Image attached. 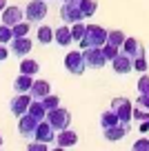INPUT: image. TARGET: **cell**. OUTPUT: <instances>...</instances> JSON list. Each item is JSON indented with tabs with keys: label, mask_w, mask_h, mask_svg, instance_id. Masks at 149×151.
<instances>
[{
	"label": "cell",
	"mask_w": 149,
	"mask_h": 151,
	"mask_svg": "<svg viewBox=\"0 0 149 151\" xmlns=\"http://www.w3.org/2000/svg\"><path fill=\"white\" fill-rule=\"evenodd\" d=\"M107 42V29L100 27V24H87V31H85V38L80 40V47H103Z\"/></svg>",
	"instance_id": "6da1fadb"
},
{
	"label": "cell",
	"mask_w": 149,
	"mask_h": 151,
	"mask_svg": "<svg viewBox=\"0 0 149 151\" xmlns=\"http://www.w3.org/2000/svg\"><path fill=\"white\" fill-rule=\"evenodd\" d=\"M47 18V0H31L25 7V20L31 24H40Z\"/></svg>",
	"instance_id": "7a4b0ae2"
},
{
	"label": "cell",
	"mask_w": 149,
	"mask_h": 151,
	"mask_svg": "<svg viewBox=\"0 0 149 151\" xmlns=\"http://www.w3.org/2000/svg\"><path fill=\"white\" fill-rule=\"evenodd\" d=\"M82 56H85V62H87V69H103L109 62L103 47H87L82 49Z\"/></svg>",
	"instance_id": "3957f363"
},
{
	"label": "cell",
	"mask_w": 149,
	"mask_h": 151,
	"mask_svg": "<svg viewBox=\"0 0 149 151\" xmlns=\"http://www.w3.org/2000/svg\"><path fill=\"white\" fill-rule=\"evenodd\" d=\"M47 120L56 131H62V129H69V122H71V113L62 107H56L51 111H47Z\"/></svg>",
	"instance_id": "277c9868"
},
{
	"label": "cell",
	"mask_w": 149,
	"mask_h": 151,
	"mask_svg": "<svg viewBox=\"0 0 149 151\" xmlns=\"http://www.w3.org/2000/svg\"><path fill=\"white\" fill-rule=\"evenodd\" d=\"M65 69L74 76H82L87 71V62H85L82 51H69L65 56Z\"/></svg>",
	"instance_id": "5b68a950"
},
{
	"label": "cell",
	"mask_w": 149,
	"mask_h": 151,
	"mask_svg": "<svg viewBox=\"0 0 149 151\" xmlns=\"http://www.w3.org/2000/svg\"><path fill=\"white\" fill-rule=\"evenodd\" d=\"M60 20H62V22H67V24H74V22L85 20L82 9H80L78 2H62V7H60Z\"/></svg>",
	"instance_id": "8992f818"
},
{
	"label": "cell",
	"mask_w": 149,
	"mask_h": 151,
	"mask_svg": "<svg viewBox=\"0 0 149 151\" xmlns=\"http://www.w3.org/2000/svg\"><path fill=\"white\" fill-rule=\"evenodd\" d=\"M111 109L118 113V118H120V122H131V118H134V107H131V102L127 98H114L111 100Z\"/></svg>",
	"instance_id": "52a82bcc"
},
{
	"label": "cell",
	"mask_w": 149,
	"mask_h": 151,
	"mask_svg": "<svg viewBox=\"0 0 149 151\" xmlns=\"http://www.w3.org/2000/svg\"><path fill=\"white\" fill-rule=\"evenodd\" d=\"M38 122L40 120L33 118L31 113H22L18 118V131L22 138H36V129H38Z\"/></svg>",
	"instance_id": "ba28073f"
},
{
	"label": "cell",
	"mask_w": 149,
	"mask_h": 151,
	"mask_svg": "<svg viewBox=\"0 0 149 151\" xmlns=\"http://www.w3.org/2000/svg\"><path fill=\"white\" fill-rule=\"evenodd\" d=\"M111 69L116 71L118 76H127L129 71H134V58H131L129 53L120 51V53L111 60Z\"/></svg>",
	"instance_id": "9c48e42d"
},
{
	"label": "cell",
	"mask_w": 149,
	"mask_h": 151,
	"mask_svg": "<svg viewBox=\"0 0 149 151\" xmlns=\"http://www.w3.org/2000/svg\"><path fill=\"white\" fill-rule=\"evenodd\" d=\"M31 93H16V98H11L9 102V111L14 113V116H22V113L29 111V104H31Z\"/></svg>",
	"instance_id": "30bf717a"
},
{
	"label": "cell",
	"mask_w": 149,
	"mask_h": 151,
	"mask_svg": "<svg viewBox=\"0 0 149 151\" xmlns=\"http://www.w3.org/2000/svg\"><path fill=\"white\" fill-rule=\"evenodd\" d=\"M36 140H40V142H56V129L49 124V120H40L38 122V129H36Z\"/></svg>",
	"instance_id": "8fae6325"
},
{
	"label": "cell",
	"mask_w": 149,
	"mask_h": 151,
	"mask_svg": "<svg viewBox=\"0 0 149 151\" xmlns=\"http://www.w3.org/2000/svg\"><path fill=\"white\" fill-rule=\"evenodd\" d=\"M11 53H14L16 58H25L27 56L29 51H31V40H29L27 36H20V38H14V40H11Z\"/></svg>",
	"instance_id": "7c38bea8"
},
{
	"label": "cell",
	"mask_w": 149,
	"mask_h": 151,
	"mask_svg": "<svg viewBox=\"0 0 149 151\" xmlns=\"http://www.w3.org/2000/svg\"><path fill=\"white\" fill-rule=\"evenodd\" d=\"M129 129H131V124H127V122H118L116 127H109V129H105V140H109V142H116V140H122V138L129 133Z\"/></svg>",
	"instance_id": "4fadbf2b"
},
{
	"label": "cell",
	"mask_w": 149,
	"mask_h": 151,
	"mask_svg": "<svg viewBox=\"0 0 149 151\" xmlns=\"http://www.w3.org/2000/svg\"><path fill=\"white\" fill-rule=\"evenodd\" d=\"M22 20H25V11L20 7H5V11H2V22L5 24L14 27V24L22 22Z\"/></svg>",
	"instance_id": "5bb4252c"
},
{
	"label": "cell",
	"mask_w": 149,
	"mask_h": 151,
	"mask_svg": "<svg viewBox=\"0 0 149 151\" xmlns=\"http://www.w3.org/2000/svg\"><path fill=\"white\" fill-rule=\"evenodd\" d=\"M76 142H78V133L71 131V129H62V131L56 133V145L60 147V149H65V147H74Z\"/></svg>",
	"instance_id": "9a60e30c"
},
{
	"label": "cell",
	"mask_w": 149,
	"mask_h": 151,
	"mask_svg": "<svg viewBox=\"0 0 149 151\" xmlns=\"http://www.w3.org/2000/svg\"><path fill=\"white\" fill-rule=\"evenodd\" d=\"M54 40H56L58 47H69V45L74 42V36H71V27H67V22H65V27H58L56 31H54Z\"/></svg>",
	"instance_id": "2e32d148"
},
{
	"label": "cell",
	"mask_w": 149,
	"mask_h": 151,
	"mask_svg": "<svg viewBox=\"0 0 149 151\" xmlns=\"http://www.w3.org/2000/svg\"><path fill=\"white\" fill-rule=\"evenodd\" d=\"M29 93H31V98L42 100L45 96L51 93V85H49L47 80H33V85H31V89H29Z\"/></svg>",
	"instance_id": "e0dca14e"
},
{
	"label": "cell",
	"mask_w": 149,
	"mask_h": 151,
	"mask_svg": "<svg viewBox=\"0 0 149 151\" xmlns=\"http://www.w3.org/2000/svg\"><path fill=\"white\" fill-rule=\"evenodd\" d=\"M31 78L33 76H29V73H20L14 80V91L16 93H29V89H31V85H33Z\"/></svg>",
	"instance_id": "ac0fdd59"
},
{
	"label": "cell",
	"mask_w": 149,
	"mask_h": 151,
	"mask_svg": "<svg viewBox=\"0 0 149 151\" xmlns=\"http://www.w3.org/2000/svg\"><path fill=\"white\" fill-rule=\"evenodd\" d=\"M122 51L129 53L131 58H138V56H142V53H145V49H142V45H140L136 38H127L125 42H122Z\"/></svg>",
	"instance_id": "d6986e66"
},
{
	"label": "cell",
	"mask_w": 149,
	"mask_h": 151,
	"mask_svg": "<svg viewBox=\"0 0 149 151\" xmlns=\"http://www.w3.org/2000/svg\"><path fill=\"white\" fill-rule=\"evenodd\" d=\"M118 122H120V118H118V113L114 111V109H109V111H105L103 116H100V127H103V131L109 129V127H116Z\"/></svg>",
	"instance_id": "ffe728a7"
},
{
	"label": "cell",
	"mask_w": 149,
	"mask_h": 151,
	"mask_svg": "<svg viewBox=\"0 0 149 151\" xmlns=\"http://www.w3.org/2000/svg\"><path fill=\"white\" fill-rule=\"evenodd\" d=\"M36 38H38V42H40V45H51L54 42V29L47 27V24H42V27H38Z\"/></svg>",
	"instance_id": "44dd1931"
},
{
	"label": "cell",
	"mask_w": 149,
	"mask_h": 151,
	"mask_svg": "<svg viewBox=\"0 0 149 151\" xmlns=\"http://www.w3.org/2000/svg\"><path fill=\"white\" fill-rule=\"evenodd\" d=\"M27 113H31L33 118H38V120H45V118H47V109L42 107V102H40V100H36V98L31 100V104H29V111H27Z\"/></svg>",
	"instance_id": "7402d4cb"
},
{
	"label": "cell",
	"mask_w": 149,
	"mask_h": 151,
	"mask_svg": "<svg viewBox=\"0 0 149 151\" xmlns=\"http://www.w3.org/2000/svg\"><path fill=\"white\" fill-rule=\"evenodd\" d=\"M78 5H80V9H82L85 18H91L98 11V0H78Z\"/></svg>",
	"instance_id": "603a6c76"
},
{
	"label": "cell",
	"mask_w": 149,
	"mask_h": 151,
	"mask_svg": "<svg viewBox=\"0 0 149 151\" xmlns=\"http://www.w3.org/2000/svg\"><path fill=\"white\" fill-rule=\"evenodd\" d=\"M125 40H127V36L120 31V29H111V31H107V42L116 45V47H122Z\"/></svg>",
	"instance_id": "cb8c5ba5"
},
{
	"label": "cell",
	"mask_w": 149,
	"mask_h": 151,
	"mask_svg": "<svg viewBox=\"0 0 149 151\" xmlns=\"http://www.w3.org/2000/svg\"><path fill=\"white\" fill-rule=\"evenodd\" d=\"M38 71H40V65H38L36 60H22L20 62V73H29V76H36Z\"/></svg>",
	"instance_id": "d4e9b609"
},
{
	"label": "cell",
	"mask_w": 149,
	"mask_h": 151,
	"mask_svg": "<svg viewBox=\"0 0 149 151\" xmlns=\"http://www.w3.org/2000/svg\"><path fill=\"white\" fill-rule=\"evenodd\" d=\"M85 31H87V24H82V20L71 24V36H74V42H80V40H82V38H85Z\"/></svg>",
	"instance_id": "484cf974"
},
{
	"label": "cell",
	"mask_w": 149,
	"mask_h": 151,
	"mask_svg": "<svg viewBox=\"0 0 149 151\" xmlns=\"http://www.w3.org/2000/svg\"><path fill=\"white\" fill-rule=\"evenodd\" d=\"M11 40H14V31H11L9 24L2 22V24H0V42H2V45H9Z\"/></svg>",
	"instance_id": "4316f807"
},
{
	"label": "cell",
	"mask_w": 149,
	"mask_h": 151,
	"mask_svg": "<svg viewBox=\"0 0 149 151\" xmlns=\"http://www.w3.org/2000/svg\"><path fill=\"white\" fill-rule=\"evenodd\" d=\"M40 102H42V107H45L47 111H51V109L60 107V98H58V96H51V93H49V96H45V98H42Z\"/></svg>",
	"instance_id": "83f0119b"
},
{
	"label": "cell",
	"mask_w": 149,
	"mask_h": 151,
	"mask_svg": "<svg viewBox=\"0 0 149 151\" xmlns=\"http://www.w3.org/2000/svg\"><path fill=\"white\" fill-rule=\"evenodd\" d=\"M103 51H105V56H107V60L111 62L114 58L120 53V47H116V45H111V42H105L103 45Z\"/></svg>",
	"instance_id": "f1b7e54d"
},
{
	"label": "cell",
	"mask_w": 149,
	"mask_h": 151,
	"mask_svg": "<svg viewBox=\"0 0 149 151\" xmlns=\"http://www.w3.org/2000/svg\"><path fill=\"white\" fill-rule=\"evenodd\" d=\"M29 24L31 22H18L11 27V31H14V38H20V36H27L29 33Z\"/></svg>",
	"instance_id": "f546056e"
},
{
	"label": "cell",
	"mask_w": 149,
	"mask_h": 151,
	"mask_svg": "<svg viewBox=\"0 0 149 151\" xmlns=\"http://www.w3.org/2000/svg\"><path fill=\"white\" fill-rule=\"evenodd\" d=\"M147 65H149V62H147V56H145V53H142V56H138V58H134V69L140 71V73L147 71Z\"/></svg>",
	"instance_id": "4dcf8cb0"
},
{
	"label": "cell",
	"mask_w": 149,
	"mask_h": 151,
	"mask_svg": "<svg viewBox=\"0 0 149 151\" xmlns=\"http://www.w3.org/2000/svg\"><path fill=\"white\" fill-rule=\"evenodd\" d=\"M134 118L136 120H149V109H145V107H140V104H136L134 107Z\"/></svg>",
	"instance_id": "1f68e13d"
},
{
	"label": "cell",
	"mask_w": 149,
	"mask_h": 151,
	"mask_svg": "<svg viewBox=\"0 0 149 151\" xmlns=\"http://www.w3.org/2000/svg\"><path fill=\"white\" fill-rule=\"evenodd\" d=\"M138 93H149V76L142 73L138 78Z\"/></svg>",
	"instance_id": "d6a6232c"
},
{
	"label": "cell",
	"mask_w": 149,
	"mask_h": 151,
	"mask_svg": "<svg viewBox=\"0 0 149 151\" xmlns=\"http://www.w3.org/2000/svg\"><path fill=\"white\" fill-rule=\"evenodd\" d=\"M134 151H149V140L147 138H140L134 142Z\"/></svg>",
	"instance_id": "836d02e7"
},
{
	"label": "cell",
	"mask_w": 149,
	"mask_h": 151,
	"mask_svg": "<svg viewBox=\"0 0 149 151\" xmlns=\"http://www.w3.org/2000/svg\"><path fill=\"white\" fill-rule=\"evenodd\" d=\"M29 149L31 151H47V142H40V140L29 142Z\"/></svg>",
	"instance_id": "e575fe53"
},
{
	"label": "cell",
	"mask_w": 149,
	"mask_h": 151,
	"mask_svg": "<svg viewBox=\"0 0 149 151\" xmlns=\"http://www.w3.org/2000/svg\"><path fill=\"white\" fill-rule=\"evenodd\" d=\"M136 104H140V107L149 109V93H140V98H138V102H136Z\"/></svg>",
	"instance_id": "d590c367"
},
{
	"label": "cell",
	"mask_w": 149,
	"mask_h": 151,
	"mask_svg": "<svg viewBox=\"0 0 149 151\" xmlns=\"http://www.w3.org/2000/svg\"><path fill=\"white\" fill-rule=\"evenodd\" d=\"M7 58H9V49H7V47H5V45L0 42V62H5V60H7Z\"/></svg>",
	"instance_id": "8d00e7d4"
},
{
	"label": "cell",
	"mask_w": 149,
	"mask_h": 151,
	"mask_svg": "<svg viewBox=\"0 0 149 151\" xmlns=\"http://www.w3.org/2000/svg\"><path fill=\"white\" fill-rule=\"evenodd\" d=\"M149 131V120H142L140 122V133H147Z\"/></svg>",
	"instance_id": "74e56055"
},
{
	"label": "cell",
	"mask_w": 149,
	"mask_h": 151,
	"mask_svg": "<svg viewBox=\"0 0 149 151\" xmlns=\"http://www.w3.org/2000/svg\"><path fill=\"white\" fill-rule=\"evenodd\" d=\"M5 7H7V0H0V14L5 11Z\"/></svg>",
	"instance_id": "f35d334b"
},
{
	"label": "cell",
	"mask_w": 149,
	"mask_h": 151,
	"mask_svg": "<svg viewBox=\"0 0 149 151\" xmlns=\"http://www.w3.org/2000/svg\"><path fill=\"white\" fill-rule=\"evenodd\" d=\"M62 2H78V0H62Z\"/></svg>",
	"instance_id": "ab89813d"
},
{
	"label": "cell",
	"mask_w": 149,
	"mask_h": 151,
	"mask_svg": "<svg viewBox=\"0 0 149 151\" xmlns=\"http://www.w3.org/2000/svg\"><path fill=\"white\" fill-rule=\"evenodd\" d=\"M0 147H2V136H0Z\"/></svg>",
	"instance_id": "60d3db41"
}]
</instances>
